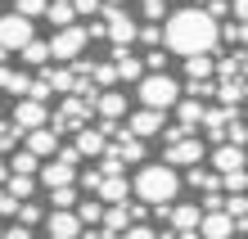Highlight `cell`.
I'll list each match as a JSON object with an SVG mask.
<instances>
[{"label": "cell", "instance_id": "6da1fadb", "mask_svg": "<svg viewBox=\"0 0 248 239\" xmlns=\"http://www.w3.org/2000/svg\"><path fill=\"white\" fill-rule=\"evenodd\" d=\"M163 50L167 54H221V41H217V23L203 5H176L163 14Z\"/></svg>", "mask_w": 248, "mask_h": 239}, {"label": "cell", "instance_id": "603a6c76", "mask_svg": "<svg viewBox=\"0 0 248 239\" xmlns=\"http://www.w3.org/2000/svg\"><path fill=\"white\" fill-rule=\"evenodd\" d=\"M0 190H5L9 199H36L41 185H36V176H14V172H9L5 181H0Z\"/></svg>", "mask_w": 248, "mask_h": 239}, {"label": "cell", "instance_id": "3957f363", "mask_svg": "<svg viewBox=\"0 0 248 239\" xmlns=\"http://www.w3.org/2000/svg\"><path fill=\"white\" fill-rule=\"evenodd\" d=\"M136 99L144 109H171V104L181 99V77H171V72H144L136 81Z\"/></svg>", "mask_w": 248, "mask_h": 239}, {"label": "cell", "instance_id": "4fadbf2b", "mask_svg": "<svg viewBox=\"0 0 248 239\" xmlns=\"http://www.w3.org/2000/svg\"><path fill=\"white\" fill-rule=\"evenodd\" d=\"M91 113L99 117V122H122V117L131 113V99H126L122 91H113V86H104V91H95Z\"/></svg>", "mask_w": 248, "mask_h": 239}, {"label": "cell", "instance_id": "484cf974", "mask_svg": "<svg viewBox=\"0 0 248 239\" xmlns=\"http://www.w3.org/2000/svg\"><path fill=\"white\" fill-rule=\"evenodd\" d=\"M18 54H23V64H32V68H46V64H50V46H46L41 36H32Z\"/></svg>", "mask_w": 248, "mask_h": 239}, {"label": "cell", "instance_id": "f35d334b", "mask_svg": "<svg viewBox=\"0 0 248 239\" xmlns=\"http://www.w3.org/2000/svg\"><path fill=\"white\" fill-rule=\"evenodd\" d=\"M104 5H131V0H104Z\"/></svg>", "mask_w": 248, "mask_h": 239}, {"label": "cell", "instance_id": "5b68a950", "mask_svg": "<svg viewBox=\"0 0 248 239\" xmlns=\"http://www.w3.org/2000/svg\"><path fill=\"white\" fill-rule=\"evenodd\" d=\"M46 46H50V64H72V59H81V50L91 46V32L81 23H68V27H54V36Z\"/></svg>", "mask_w": 248, "mask_h": 239}, {"label": "cell", "instance_id": "d6986e66", "mask_svg": "<svg viewBox=\"0 0 248 239\" xmlns=\"http://www.w3.org/2000/svg\"><path fill=\"white\" fill-rule=\"evenodd\" d=\"M95 199L99 203H126L131 199V176H99V185H95Z\"/></svg>", "mask_w": 248, "mask_h": 239}, {"label": "cell", "instance_id": "4dcf8cb0", "mask_svg": "<svg viewBox=\"0 0 248 239\" xmlns=\"http://www.w3.org/2000/svg\"><path fill=\"white\" fill-rule=\"evenodd\" d=\"M46 9H50V0H14V14H23V18H46Z\"/></svg>", "mask_w": 248, "mask_h": 239}, {"label": "cell", "instance_id": "d4e9b609", "mask_svg": "<svg viewBox=\"0 0 248 239\" xmlns=\"http://www.w3.org/2000/svg\"><path fill=\"white\" fill-rule=\"evenodd\" d=\"M72 212H77V221H81V226H99V217H104V203L86 194V199H77V203H72Z\"/></svg>", "mask_w": 248, "mask_h": 239}, {"label": "cell", "instance_id": "4316f807", "mask_svg": "<svg viewBox=\"0 0 248 239\" xmlns=\"http://www.w3.org/2000/svg\"><path fill=\"white\" fill-rule=\"evenodd\" d=\"M14 212H18V221H23V226H41L46 207H41L36 199H18V203H14Z\"/></svg>", "mask_w": 248, "mask_h": 239}, {"label": "cell", "instance_id": "7c38bea8", "mask_svg": "<svg viewBox=\"0 0 248 239\" xmlns=\"http://www.w3.org/2000/svg\"><path fill=\"white\" fill-rule=\"evenodd\" d=\"M41 235H46V239H77L81 221H77L72 207H50V212L41 217Z\"/></svg>", "mask_w": 248, "mask_h": 239}, {"label": "cell", "instance_id": "8d00e7d4", "mask_svg": "<svg viewBox=\"0 0 248 239\" xmlns=\"http://www.w3.org/2000/svg\"><path fill=\"white\" fill-rule=\"evenodd\" d=\"M14 203H18V199H9V194L0 190V217H14Z\"/></svg>", "mask_w": 248, "mask_h": 239}, {"label": "cell", "instance_id": "5bb4252c", "mask_svg": "<svg viewBox=\"0 0 248 239\" xmlns=\"http://www.w3.org/2000/svg\"><path fill=\"white\" fill-rule=\"evenodd\" d=\"M9 122L14 127H18V131H32V127H46L50 122V109H46V104H41V99H14V113H9Z\"/></svg>", "mask_w": 248, "mask_h": 239}, {"label": "cell", "instance_id": "e575fe53", "mask_svg": "<svg viewBox=\"0 0 248 239\" xmlns=\"http://www.w3.org/2000/svg\"><path fill=\"white\" fill-rule=\"evenodd\" d=\"M104 0H72V14H86V18H99Z\"/></svg>", "mask_w": 248, "mask_h": 239}, {"label": "cell", "instance_id": "9a60e30c", "mask_svg": "<svg viewBox=\"0 0 248 239\" xmlns=\"http://www.w3.org/2000/svg\"><path fill=\"white\" fill-rule=\"evenodd\" d=\"M23 149H27V154H36V158H54V154H59V131H54L50 122L23 131Z\"/></svg>", "mask_w": 248, "mask_h": 239}, {"label": "cell", "instance_id": "7a4b0ae2", "mask_svg": "<svg viewBox=\"0 0 248 239\" xmlns=\"http://www.w3.org/2000/svg\"><path fill=\"white\" fill-rule=\"evenodd\" d=\"M181 172L167 167V162H140L136 176H131V194L144 203V207H163V203H176L181 194Z\"/></svg>", "mask_w": 248, "mask_h": 239}, {"label": "cell", "instance_id": "44dd1931", "mask_svg": "<svg viewBox=\"0 0 248 239\" xmlns=\"http://www.w3.org/2000/svg\"><path fill=\"white\" fill-rule=\"evenodd\" d=\"M27 86H32V72H27V68H9V64H0V95L23 99V95H27Z\"/></svg>", "mask_w": 248, "mask_h": 239}, {"label": "cell", "instance_id": "d6a6232c", "mask_svg": "<svg viewBox=\"0 0 248 239\" xmlns=\"http://www.w3.org/2000/svg\"><path fill=\"white\" fill-rule=\"evenodd\" d=\"M167 50H144V59H140V64H144V72H167Z\"/></svg>", "mask_w": 248, "mask_h": 239}, {"label": "cell", "instance_id": "277c9868", "mask_svg": "<svg viewBox=\"0 0 248 239\" xmlns=\"http://www.w3.org/2000/svg\"><path fill=\"white\" fill-rule=\"evenodd\" d=\"M99 18H104V36H108V50H136V14L126 5H104L99 9Z\"/></svg>", "mask_w": 248, "mask_h": 239}, {"label": "cell", "instance_id": "52a82bcc", "mask_svg": "<svg viewBox=\"0 0 248 239\" xmlns=\"http://www.w3.org/2000/svg\"><path fill=\"white\" fill-rule=\"evenodd\" d=\"M32 36H36L32 18H23V14H0V50L18 54V50H23Z\"/></svg>", "mask_w": 248, "mask_h": 239}, {"label": "cell", "instance_id": "e0dca14e", "mask_svg": "<svg viewBox=\"0 0 248 239\" xmlns=\"http://www.w3.org/2000/svg\"><path fill=\"white\" fill-rule=\"evenodd\" d=\"M208 167L221 176V172H235V167H244V144H230V140H221V144H212L208 149Z\"/></svg>", "mask_w": 248, "mask_h": 239}, {"label": "cell", "instance_id": "cb8c5ba5", "mask_svg": "<svg viewBox=\"0 0 248 239\" xmlns=\"http://www.w3.org/2000/svg\"><path fill=\"white\" fill-rule=\"evenodd\" d=\"M217 104H235V109H244V77H230V81H217V95H212Z\"/></svg>", "mask_w": 248, "mask_h": 239}, {"label": "cell", "instance_id": "30bf717a", "mask_svg": "<svg viewBox=\"0 0 248 239\" xmlns=\"http://www.w3.org/2000/svg\"><path fill=\"white\" fill-rule=\"evenodd\" d=\"M91 122V99H81V95H72V99H63L59 104V113H50V127L54 131H77V127H86Z\"/></svg>", "mask_w": 248, "mask_h": 239}, {"label": "cell", "instance_id": "836d02e7", "mask_svg": "<svg viewBox=\"0 0 248 239\" xmlns=\"http://www.w3.org/2000/svg\"><path fill=\"white\" fill-rule=\"evenodd\" d=\"M118 239H158V230L149 226V221H136V226H126Z\"/></svg>", "mask_w": 248, "mask_h": 239}, {"label": "cell", "instance_id": "83f0119b", "mask_svg": "<svg viewBox=\"0 0 248 239\" xmlns=\"http://www.w3.org/2000/svg\"><path fill=\"white\" fill-rule=\"evenodd\" d=\"M46 18H50L54 27H68V23H77V14H72V0H50Z\"/></svg>", "mask_w": 248, "mask_h": 239}, {"label": "cell", "instance_id": "f1b7e54d", "mask_svg": "<svg viewBox=\"0 0 248 239\" xmlns=\"http://www.w3.org/2000/svg\"><path fill=\"white\" fill-rule=\"evenodd\" d=\"M46 199H50V207H72L81 199V190L77 185H59V190H46Z\"/></svg>", "mask_w": 248, "mask_h": 239}, {"label": "cell", "instance_id": "8992f818", "mask_svg": "<svg viewBox=\"0 0 248 239\" xmlns=\"http://www.w3.org/2000/svg\"><path fill=\"white\" fill-rule=\"evenodd\" d=\"M244 230H248V221L226 217L221 207H212V212L199 217V239H244Z\"/></svg>", "mask_w": 248, "mask_h": 239}, {"label": "cell", "instance_id": "ba28073f", "mask_svg": "<svg viewBox=\"0 0 248 239\" xmlns=\"http://www.w3.org/2000/svg\"><path fill=\"white\" fill-rule=\"evenodd\" d=\"M203 158H208V144H203L199 136H181V140H171L167 149H163V162H167V167H194V162H203Z\"/></svg>", "mask_w": 248, "mask_h": 239}, {"label": "cell", "instance_id": "74e56055", "mask_svg": "<svg viewBox=\"0 0 248 239\" xmlns=\"http://www.w3.org/2000/svg\"><path fill=\"white\" fill-rule=\"evenodd\" d=\"M5 176H9V167H5V154H0V181H5Z\"/></svg>", "mask_w": 248, "mask_h": 239}, {"label": "cell", "instance_id": "d590c367", "mask_svg": "<svg viewBox=\"0 0 248 239\" xmlns=\"http://www.w3.org/2000/svg\"><path fill=\"white\" fill-rule=\"evenodd\" d=\"M0 239H32V226L14 221V226H0Z\"/></svg>", "mask_w": 248, "mask_h": 239}, {"label": "cell", "instance_id": "8fae6325", "mask_svg": "<svg viewBox=\"0 0 248 239\" xmlns=\"http://www.w3.org/2000/svg\"><path fill=\"white\" fill-rule=\"evenodd\" d=\"M167 117H171V113H163V109H144V104H140L136 113H126V117H122V127L131 131V136H140V140H154L158 131L167 127Z\"/></svg>", "mask_w": 248, "mask_h": 239}, {"label": "cell", "instance_id": "1f68e13d", "mask_svg": "<svg viewBox=\"0 0 248 239\" xmlns=\"http://www.w3.org/2000/svg\"><path fill=\"white\" fill-rule=\"evenodd\" d=\"M163 14H167V0H140V14H136V18H144V23H163Z\"/></svg>", "mask_w": 248, "mask_h": 239}, {"label": "cell", "instance_id": "9c48e42d", "mask_svg": "<svg viewBox=\"0 0 248 239\" xmlns=\"http://www.w3.org/2000/svg\"><path fill=\"white\" fill-rule=\"evenodd\" d=\"M77 181V162H68V158H41V167H36V185L41 190H59V185H72Z\"/></svg>", "mask_w": 248, "mask_h": 239}, {"label": "cell", "instance_id": "7402d4cb", "mask_svg": "<svg viewBox=\"0 0 248 239\" xmlns=\"http://www.w3.org/2000/svg\"><path fill=\"white\" fill-rule=\"evenodd\" d=\"M212 77V54H185L181 59V81H208Z\"/></svg>", "mask_w": 248, "mask_h": 239}, {"label": "cell", "instance_id": "ffe728a7", "mask_svg": "<svg viewBox=\"0 0 248 239\" xmlns=\"http://www.w3.org/2000/svg\"><path fill=\"white\" fill-rule=\"evenodd\" d=\"M108 54H113V72H118V81H131V86H136L144 77V64H140L136 50H108Z\"/></svg>", "mask_w": 248, "mask_h": 239}, {"label": "cell", "instance_id": "ac0fdd59", "mask_svg": "<svg viewBox=\"0 0 248 239\" xmlns=\"http://www.w3.org/2000/svg\"><path fill=\"white\" fill-rule=\"evenodd\" d=\"M104 144H108V136L99 127H91V122L72 131V149H77V158H99V154H104Z\"/></svg>", "mask_w": 248, "mask_h": 239}, {"label": "cell", "instance_id": "f546056e", "mask_svg": "<svg viewBox=\"0 0 248 239\" xmlns=\"http://www.w3.org/2000/svg\"><path fill=\"white\" fill-rule=\"evenodd\" d=\"M136 46H144V50H158V46H163V27H158V23H144V27H136Z\"/></svg>", "mask_w": 248, "mask_h": 239}, {"label": "cell", "instance_id": "2e32d148", "mask_svg": "<svg viewBox=\"0 0 248 239\" xmlns=\"http://www.w3.org/2000/svg\"><path fill=\"white\" fill-rule=\"evenodd\" d=\"M203 109H208V104H203V99H194V95H181V99L171 104L167 113H176V127L185 131V136H199V122H203Z\"/></svg>", "mask_w": 248, "mask_h": 239}, {"label": "cell", "instance_id": "ab89813d", "mask_svg": "<svg viewBox=\"0 0 248 239\" xmlns=\"http://www.w3.org/2000/svg\"><path fill=\"white\" fill-rule=\"evenodd\" d=\"M0 104H5V95H0Z\"/></svg>", "mask_w": 248, "mask_h": 239}]
</instances>
